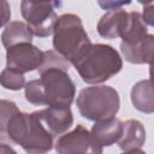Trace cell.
Segmentation results:
<instances>
[{
	"instance_id": "7c38bea8",
	"label": "cell",
	"mask_w": 154,
	"mask_h": 154,
	"mask_svg": "<svg viewBox=\"0 0 154 154\" xmlns=\"http://www.w3.org/2000/svg\"><path fill=\"white\" fill-rule=\"evenodd\" d=\"M146 142V129L140 120L129 119L123 123V134L117 142L124 152H142Z\"/></svg>"
},
{
	"instance_id": "7a4b0ae2",
	"label": "cell",
	"mask_w": 154,
	"mask_h": 154,
	"mask_svg": "<svg viewBox=\"0 0 154 154\" xmlns=\"http://www.w3.org/2000/svg\"><path fill=\"white\" fill-rule=\"evenodd\" d=\"M71 64L83 82L88 84H100L122 70L123 59L118 51L109 45L90 43Z\"/></svg>"
},
{
	"instance_id": "8fae6325",
	"label": "cell",
	"mask_w": 154,
	"mask_h": 154,
	"mask_svg": "<svg viewBox=\"0 0 154 154\" xmlns=\"http://www.w3.org/2000/svg\"><path fill=\"white\" fill-rule=\"evenodd\" d=\"M129 12L122 8L108 10L97 22V32L101 37L112 40L120 37L128 20Z\"/></svg>"
},
{
	"instance_id": "30bf717a",
	"label": "cell",
	"mask_w": 154,
	"mask_h": 154,
	"mask_svg": "<svg viewBox=\"0 0 154 154\" xmlns=\"http://www.w3.org/2000/svg\"><path fill=\"white\" fill-rule=\"evenodd\" d=\"M120 52L131 64H149L154 59V35L147 34L135 43H120Z\"/></svg>"
},
{
	"instance_id": "ac0fdd59",
	"label": "cell",
	"mask_w": 154,
	"mask_h": 154,
	"mask_svg": "<svg viewBox=\"0 0 154 154\" xmlns=\"http://www.w3.org/2000/svg\"><path fill=\"white\" fill-rule=\"evenodd\" d=\"M130 2L131 0H97V4L102 10L119 8L124 5H129Z\"/></svg>"
},
{
	"instance_id": "52a82bcc",
	"label": "cell",
	"mask_w": 154,
	"mask_h": 154,
	"mask_svg": "<svg viewBox=\"0 0 154 154\" xmlns=\"http://www.w3.org/2000/svg\"><path fill=\"white\" fill-rule=\"evenodd\" d=\"M45 59V52L31 42H22L6 49V67L20 73L37 70Z\"/></svg>"
},
{
	"instance_id": "ffe728a7",
	"label": "cell",
	"mask_w": 154,
	"mask_h": 154,
	"mask_svg": "<svg viewBox=\"0 0 154 154\" xmlns=\"http://www.w3.org/2000/svg\"><path fill=\"white\" fill-rule=\"evenodd\" d=\"M149 79L154 84V59L149 63Z\"/></svg>"
},
{
	"instance_id": "3957f363",
	"label": "cell",
	"mask_w": 154,
	"mask_h": 154,
	"mask_svg": "<svg viewBox=\"0 0 154 154\" xmlns=\"http://www.w3.org/2000/svg\"><path fill=\"white\" fill-rule=\"evenodd\" d=\"M79 114L91 122L114 117L120 106L118 91L108 85H93L82 89L76 100Z\"/></svg>"
},
{
	"instance_id": "5b68a950",
	"label": "cell",
	"mask_w": 154,
	"mask_h": 154,
	"mask_svg": "<svg viewBox=\"0 0 154 154\" xmlns=\"http://www.w3.org/2000/svg\"><path fill=\"white\" fill-rule=\"evenodd\" d=\"M20 12L34 35L47 37L53 34L58 19L54 0H22Z\"/></svg>"
},
{
	"instance_id": "2e32d148",
	"label": "cell",
	"mask_w": 154,
	"mask_h": 154,
	"mask_svg": "<svg viewBox=\"0 0 154 154\" xmlns=\"http://www.w3.org/2000/svg\"><path fill=\"white\" fill-rule=\"evenodd\" d=\"M148 34L147 24L144 23L142 14L138 12H129L125 29L120 36L124 43H135Z\"/></svg>"
},
{
	"instance_id": "277c9868",
	"label": "cell",
	"mask_w": 154,
	"mask_h": 154,
	"mask_svg": "<svg viewBox=\"0 0 154 154\" xmlns=\"http://www.w3.org/2000/svg\"><path fill=\"white\" fill-rule=\"evenodd\" d=\"M90 38L77 14L64 13L58 17L53 30V48L70 63L88 46Z\"/></svg>"
},
{
	"instance_id": "4fadbf2b",
	"label": "cell",
	"mask_w": 154,
	"mask_h": 154,
	"mask_svg": "<svg viewBox=\"0 0 154 154\" xmlns=\"http://www.w3.org/2000/svg\"><path fill=\"white\" fill-rule=\"evenodd\" d=\"M90 132L101 148L109 147L119 141L123 134V123L116 117L95 122Z\"/></svg>"
},
{
	"instance_id": "d6986e66",
	"label": "cell",
	"mask_w": 154,
	"mask_h": 154,
	"mask_svg": "<svg viewBox=\"0 0 154 154\" xmlns=\"http://www.w3.org/2000/svg\"><path fill=\"white\" fill-rule=\"evenodd\" d=\"M142 18L147 25H150L154 28V1L144 5L142 11Z\"/></svg>"
},
{
	"instance_id": "8992f818",
	"label": "cell",
	"mask_w": 154,
	"mask_h": 154,
	"mask_svg": "<svg viewBox=\"0 0 154 154\" xmlns=\"http://www.w3.org/2000/svg\"><path fill=\"white\" fill-rule=\"evenodd\" d=\"M102 149L91 132L78 124L72 131L61 135L55 142V150L60 154H99Z\"/></svg>"
},
{
	"instance_id": "5bb4252c",
	"label": "cell",
	"mask_w": 154,
	"mask_h": 154,
	"mask_svg": "<svg viewBox=\"0 0 154 154\" xmlns=\"http://www.w3.org/2000/svg\"><path fill=\"white\" fill-rule=\"evenodd\" d=\"M131 102L142 113H154V84L150 79H142L131 89Z\"/></svg>"
},
{
	"instance_id": "6da1fadb",
	"label": "cell",
	"mask_w": 154,
	"mask_h": 154,
	"mask_svg": "<svg viewBox=\"0 0 154 154\" xmlns=\"http://www.w3.org/2000/svg\"><path fill=\"white\" fill-rule=\"evenodd\" d=\"M70 64L55 49L46 51L43 63L37 69L40 78L24 87L26 101L36 106H70L76 95V85L69 76Z\"/></svg>"
},
{
	"instance_id": "44dd1931",
	"label": "cell",
	"mask_w": 154,
	"mask_h": 154,
	"mask_svg": "<svg viewBox=\"0 0 154 154\" xmlns=\"http://www.w3.org/2000/svg\"><path fill=\"white\" fill-rule=\"evenodd\" d=\"M140 4H142V5H147V4H149V2H152V1H154V0H137Z\"/></svg>"
},
{
	"instance_id": "9a60e30c",
	"label": "cell",
	"mask_w": 154,
	"mask_h": 154,
	"mask_svg": "<svg viewBox=\"0 0 154 154\" xmlns=\"http://www.w3.org/2000/svg\"><path fill=\"white\" fill-rule=\"evenodd\" d=\"M32 31L29 25L23 22H11L5 25L1 34V42L4 47L7 49L14 45L22 42H31L32 41Z\"/></svg>"
},
{
	"instance_id": "ba28073f",
	"label": "cell",
	"mask_w": 154,
	"mask_h": 154,
	"mask_svg": "<svg viewBox=\"0 0 154 154\" xmlns=\"http://www.w3.org/2000/svg\"><path fill=\"white\" fill-rule=\"evenodd\" d=\"M19 146L26 153H46L53 148V135L41 122L37 112L28 113V125Z\"/></svg>"
},
{
	"instance_id": "e0dca14e",
	"label": "cell",
	"mask_w": 154,
	"mask_h": 154,
	"mask_svg": "<svg viewBox=\"0 0 154 154\" xmlns=\"http://www.w3.org/2000/svg\"><path fill=\"white\" fill-rule=\"evenodd\" d=\"M0 82L5 89H10V90H20L26 84L24 73H20L8 67L2 70L0 76Z\"/></svg>"
},
{
	"instance_id": "9c48e42d",
	"label": "cell",
	"mask_w": 154,
	"mask_h": 154,
	"mask_svg": "<svg viewBox=\"0 0 154 154\" xmlns=\"http://www.w3.org/2000/svg\"><path fill=\"white\" fill-rule=\"evenodd\" d=\"M37 114L53 136L64 134L73 123V116L70 106H48L45 109L37 111Z\"/></svg>"
}]
</instances>
